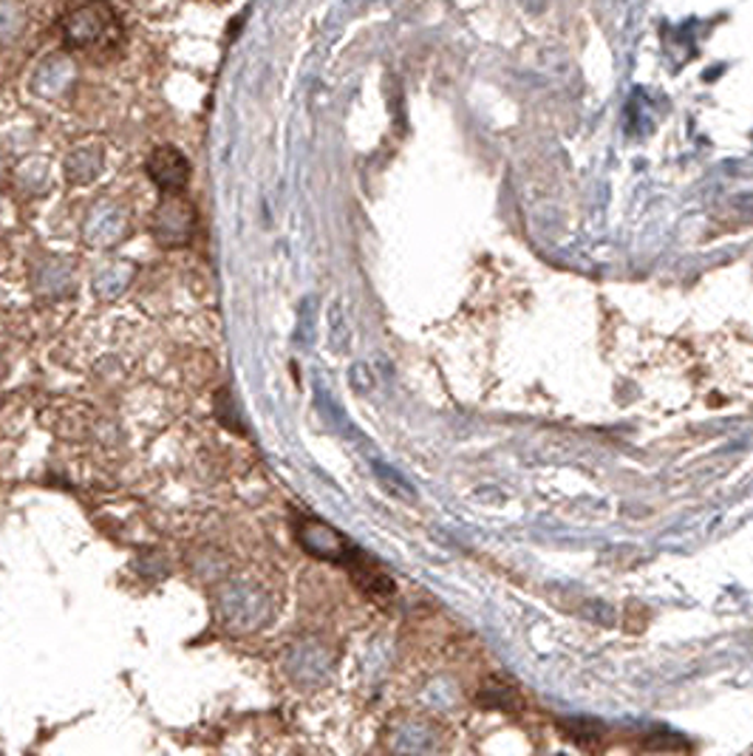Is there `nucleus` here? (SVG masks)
<instances>
[{
    "instance_id": "f257e3e1",
    "label": "nucleus",
    "mask_w": 753,
    "mask_h": 756,
    "mask_svg": "<svg viewBox=\"0 0 753 756\" xmlns=\"http://www.w3.org/2000/svg\"><path fill=\"white\" fill-rule=\"evenodd\" d=\"M216 612L227 632L255 634L273 623V593L253 579H230L216 593Z\"/></svg>"
},
{
    "instance_id": "f03ea898",
    "label": "nucleus",
    "mask_w": 753,
    "mask_h": 756,
    "mask_svg": "<svg viewBox=\"0 0 753 756\" xmlns=\"http://www.w3.org/2000/svg\"><path fill=\"white\" fill-rule=\"evenodd\" d=\"M335 649L329 643L315 641V638H303L294 641L287 652L281 654V668L287 680L298 688H317L329 680L335 672Z\"/></svg>"
},
{
    "instance_id": "7ed1b4c3",
    "label": "nucleus",
    "mask_w": 753,
    "mask_h": 756,
    "mask_svg": "<svg viewBox=\"0 0 753 756\" xmlns=\"http://www.w3.org/2000/svg\"><path fill=\"white\" fill-rule=\"evenodd\" d=\"M114 9L105 0H85V3H77L66 21H62V32H66V41L74 48H85L100 43L103 37L111 35L114 28Z\"/></svg>"
},
{
    "instance_id": "20e7f679",
    "label": "nucleus",
    "mask_w": 753,
    "mask_h": 756,
    "mask_svg": "<svg viewBox=\"0 0 753 756\" xmlns=\"http://www.w3.org/2000/svg\"><path fill=\"white\" fill-rule=\"evenodd\" d=\"M196 232V207L182 193L162 196L157 213H153V236L162 247L176 250L185 247Z\"/></svg>"
},
{
    "instance_id": "39448f33",
    "label": "nucleus",
    "mask_w": 753,
    "mask_h": 756,
    "mask_svg": "<svg viewBox=\"0 0 753 756\" xmlns=\"http://www.w3.org/2000/svg\"><path fill=\"white\" fill-rule=\"evenodd\" d=\"M298 541H301L303 550L309 555L323 561H335V564H346L351 566L357 559H360V550L351 547V541L346 536L329 527L321 518H306L298 525Z\"/></svg>"
},
{
    "instance_id": "423d86ee",
    "label": "nucleus",
    "mask_w": 753,
    "mask_h": 756,
    "mask_svg": "<svg viewBox=\"0 0 753 756\" xmlns=\"http://www.w3.org/2000/svg\"><path fill=\"white\" fill-rule=\"evenodd\" d=\"M148 176L159 187L162 196H173V193H185L187 182H190V162L178 148L173 145H159L148 157Z\"/></svg>"
},
{
    "instance_id": "0eeeda50",
    "label": "nucleus",
    "mask_w": 753,
    "mask_h": 756,
    "mask_svg": "<svg viewBox=\"0 0 753 756\" xmlns=\"http://www.w3.org/2000/svg\"><path fill=\"white\" fill-rule=\"evenodd\" d=\"M128 230H130L128 213H125L119 205L100 202V205L85 216L83 239H85V244L96 247V250H108V247L119 244V241L128 236Z\"/></svg>"
},
{
    "instance_id": "6e6552de",
    "label": "nucleus",
    "mask_w": 753,
    "mask_h": 756,
    "mask_svg": "<svg viewBox=\"0 0 753 756\" xmlns=\"http://www.w3.org/2000/svg\"><path fill=\"white\" fill-rule=\"evenodd\" d=\"M437 725L419 717H405L391 725L389 751L391 756H431L437 751Z\"/></svg>"
},
{
    "instance_id": "1a4fd4ad",
    "label": "nucleus",
    "mask_w": 753,
    "mask_h": 756,
    "mask_svg": "<svg viewBox=\"0 0 753 756\" xmlns=\"http://www.w3.org/2000/svg\"><path fill=\"white\" fill-rule=\"evenodd\" d=\"M32 284H35V293L43 295V298H62V295L74 289V270H71L69 261L46 255L32 270Z\"/></svg>"
},
{
    "instance_id": "9d476101",
    "label": "nucleus",
    "mask_w": 753,
    "mask_h": 756,
    "mask_svg": "<svg viewBox=\"0 0 753 756\" xmlns=\"http://www.w3.org/2000/svg\"><path fill=\"white\" fill-rule=\"evenodd\" d=\"M74 80H77L74 62H71L66 55H55L37 66L32 85H35V91L40 96H60L74 85Z\"/></svg>"
},
{
    "instance_id": "9b49d317",
    "label": "nucleus",
    "mask_w": 753,
    "mask_h": 756,
    "mask_svg": "<svg viewBox=\"0 0 753 756\" xmlns=\"http://www.w3.org/2000/svg\"><path fill=\"white\" fill-rule=\"evenodd\" d=\"M62 173L71 184H91L103 173V150L94 148V145L71 150L66 162H62Z\"/></svg>"
},
{
    "instance_id": "f8f14e48",
    "label": "nucleus",
    "mask_w": 753,
    "mask_h": 756,
    "mask_svg": "<svg viewBox=\"0 0 753 756\" xmlns=\"http://www.w3.org/2000/svg\"><path fill=\"white\" fill-rule=\"evenodd\" d=\"M134 273H137V266L134 264H128V261H114V264L103 266V270L94 275V293L103 300L119 298V295L130 287Z\"/></svg>"
},
{
    "instance_id": "ddd939ff",
    "label": "nucleus",
    "mask_w": 753,
    "mask_h": 756,
    "mask_svg": "<svg viewBox=\"0 0 753 756\" xmlns=\"http://www.w3.org/2000/svg\"><path fill=\"white\" fill-rule=\"evenodd\" d=\"M26 28V12L14 0H0V46H9L23 35Z\"/></svg>"
},
{
    "instance_id": "4468645a",
    "label": "nucleus",
    "mask_w": 753,
    "mask_h": 756,
    "mask_svg": "<svg viewBox=\"0 0 753 756\" xmlns=\"http://www.w3.org/2000/svg\"><path fill=\"white\" fill-rule=\"evenodd\" d=\"M561 729L576 743H595L598 736H601V725L592 720H567L561 722Z\"/></svg>"
},
{
    "instance_id": "2eb2a0df",
    "label": "nucleus",
    "mask_w": 753,
    "mask_h": 756,
    "mask_svg": "<svg viewBox=\"0 0 753 756\" xmlns=\"http://www.w3.org/2000/svg\"><path fill=\"white\" fill-rule=\"evenodd\" d=\"M374 470H376V477H380V482L385 484V491H391L399 499H414V491L408 488V482H405L403 477H397L394 470H389L385 465H374Z\"/></svg>"
}]
</instances>
